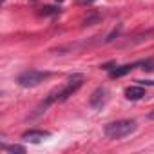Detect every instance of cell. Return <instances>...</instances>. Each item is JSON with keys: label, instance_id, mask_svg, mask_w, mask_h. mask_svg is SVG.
Instances as JSON below:
<instances>
[{"label": "cell", "instance_id": "3957f363", "mask_svg": "<svg viewBox=\"0 0 154 154\" xmlns=\"http://www.w3.org/2000/svg\"><path fill=\"white\" fill-rule=\"evenodd\" d=\"M49 76H51V72H49V71H36V69H29V71H26V72L18 74L17 82H18V85H20V87H36V85H40L44 80H47Z\"/></svg>", "mask_w": 154, "mask_h": 154}, {"label": "cell", "instance_id": "4fadbf2b", "mask_svg": "<svg viewBox=\"0 0 154 154\" xmlns=\"http://www.w3.org/2000/svg\"><path fill=\"white\" fill-rule=\"evenodd\" d=\"M56 2H63V0H56Z\"/></svg>", "mask_w": 154, "mask_h": 154}, {"label": "cell", "instance_id": "52a82bcc", "mask_svg": "<svg viewBox=\"0 0 154 154\" xmlns=\"http://www.w3.org/2000/svg\"><path fill=\"white\" fill-rule=\"evenodd\" d=\"M145 96V89L141 87V85H129L127 89H125V98L127 100H141Z\"/></svg>", "mask_w": 154, "mask_h": 154}, {"label": "cell", "instance_id": "6da1fadb", "mask_svg": "<svg viewBox=\"0 0 154 154\" xmlns=\"http://www.w3.org/2000/svg\"><path fill=\"white\" fill-rule=\"evenodd\" d=\"M84 80H85V76H84V74H80V72L71 74L69 78L63 82V85H60V87L53 89V91L45 96V100H44V102L35 109V112L31 114V118L40 116V114H42V112H45V109H47V107H51L53 103H56V102H63V100H67L69 96H72L76 91H78V89L84 85Z\"/></svg>", "mask_w": 154, "mask_h": 154}, {"label": "cell", "instance_id": "30bf717a", "mask_svg": "<svg viewBox=\"0 0 154 154\" xmlns=\"http://www.w3.org/2000/svg\"><path fill=\"white\" fill-rule=\"evenodd\" d=\"M138 82L143 85H154V80H138Z\"/></svg>", "mask_w": 154, "mask_h": 154}, {"label": "cell", "instance_id": "ba28073f", "mask_svg": "<svg viewBox=\"0 0 154 154\" xmlns=\"http://www.w3.org/2000/svg\"><path fill=\"white\" fill-rule=\"evenodd\" d=\"M4 150H8V152H18V154H24V152H26V147H22V145H4Z\"/></svg>", "mask_w": 154, "mask_h": 154}, {"label": "cell", "instance_id": "277c9868", "mask_svg": "<svg viewBox=\"0 0 154 154\" xmlns=\"http://www.w3.org/2000/svg\"><path fill=\"white\" fill-rule=\"evenodd\" d=\"M49 136H51V132H47V131L31 129V131H27V132L22 134V140H24V141H29V143H40V141H44V140L49 138Z\"/></svg>", "mask_w": 154, "mask_h": 154}, {"label": "cell", "instance_id": "7a4b0ae2", "mask_svg": "<svg viewBox=\"0 0 154 154\" xmlns=\"http://www.w3.org/2000/svg\"><path fill=\"white\" fill-rule=\"evenodd\" d=\"M136 122L134 120H118V122H111L103 127V132L107 138L111 140H122L129 134H132L136 131Z\"/></svg>", "mask_w": 154, "mask_h": 154}, {"label": "cell", "instance_id": "8992f818", "mask_svg": "<svg viewBox=\"0 0 154 154\" xmlns=\"http://www.w3.org/2000/svg\"><path fill=\"white\" fill-rule=\"evenodd\" d=\"M105 94H107V89H105V87H98V89L91 94L89 103H91L94 109H100V107L105 103Z\"/></svg>", "mask_w": 154, "mask_h": 154}, {"label": "cell", "instance_id": "7c38bea8", "mask_svg": "<svg viewBox=\"0 0 154 154\" xmlns=\"http://www.w3.org/2000/svg\"><path fill=\"white\" fill-rule=\"evenodd\" d=\"M82 2H94V0H82Z\"/></svg>", "mask_w": 154, "mask_h": 154}, {"label": "cell", "instance_id": "9c48e42d", "mask_svg": "<svg viewBox=\"0 0 154 154\" xmlns=\"http://www.w3.org/2000/svg\"><path fill=\"white\" fill-rule=\"evenodd\" d=\"M56 13H60V9L51 8V6H45V8H44V11H42V15H56Z\"/></svg>", "mask_w": 154, "mask_h": 154}, {"label": "cell", "instance_id": "8fae6325", "mask_svg": "<svg viewBox=\"0 0 154 154\" xmlns=\"http://www.w3.org/2000/svg\"><path fill=\"white\" fill-rule=\"evenodd\" d=\"M147 118H149V120H154V111H150V112L147 114Z\"/></svg>", "mask_w": 154, "mask_h": 154}, {"label": "cell", "instance_id": "5b68a950", "mask_svg": "<svg viewBox=\"0 0 154 154\" xmlns=\"http://www.w3.org/2000/svg\"><path fill=\"white\" fill-rule=\"evenodd\" d=\"M141 63V60L140 62H134V63H123V65H114L112 69H111V76L112 78H120V76H125L127 72H131L134 67H138Z\"/></svg>", "mask_w": 154, "mask_h": 154}]
</instances>
